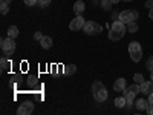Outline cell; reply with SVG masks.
<instances>
[{"mask_svg":"<svg viewBox=\"0 0 153 115\" xmlns=\"http://www.w3.org/2000/svg\"><path fill=\"white\" fill-rule=\"evenodd\" d=\"M126 31H127L126 23H123L121 20L113 22L112 29L109 31V40H110V42H118L120 38H123V37H124Z\"/></svg>","mask_w":153,"mask_h":115,"instance_id":"cell-1","label":"cell"},{"mask_svg":"<svg viewBox=\"0 0 153 115\" xmlns=\"http://www.w3.org/2000/svg\"><path fill=\"white\" fill-rule=\"evenodd\" d=\"M129 54H130L132 61H135V63L141 61V58H143V48H141V45H139L138 42H132L129 45Z\"/></svg>","mask_w":153,"mask_h":115,"instance_id":"cell-2","label":"cell"},{"mask_svg":"<svg viewBox=\"0 0 153 115\" xmlns=\"http://www.w3.org/2000/svg\"><path fill=\"white\" fill-rule=\"evenodd\" d=\"M139 17V14H138V11H135V9H124V11H121L120 12V20L123 22V23H130V22H136V19Z\"/></svg>","mask_w":153,"mask_h":115,"instance_id":"cell-3","label":"cell"},{"mask_svg":"<svg viewBox=\"0 0 153 115\" xmlns=\"http://www.w3.org/2000/svg\"><path fill=\"white\" fill-rule=\"evenodd\" d=\"M83 31L84 34L87 35H94V34H101L103 32V26H101L100 23H95V22H86L84 26H83Z\"/></svg>","mask_w":153,"mask_h":115,"instance_id":"cell-4","label":"cell"},{"mask_svg":"<svg viewBox=\"0 0 153 115\" xmlns=\"http://www.w3.org/2000/svg\"><path fill=\"white\" fill-rule=\"evenodd\" d=\"M0 46H2V51H3V54L6 55H12L14 54V51H16V42H14V38H3L2 43H0Z\"/></svg>","mask_w":153,"mask_h":115,"instance_id":"cell-5","label":"cell"},{"mask_svg":"<svg viewBox=\"0 0 153 115\" xmlns=\"http://www.w3.org/2000/svg\"><path fill=\"white\" fill-rule=\"evenodd\" d=\"M34 111V103L31 101H25L20 105V108L17 109V115H31Z\"/></svg>","mask_w":153,"mask_h":115,"instance_id":"cell-6","label":"cell"},{"mask_svg":"<svg viewBox=\"0 0 153 115\" xmlns=\"http://www.w3.org/2000/svg\"><path fill=\"white\" fill-rule=\"evenodd\" d=\"M84 19L81 17V16H76L74 20H71V23H69V29L71 31H80V29H83V26H84Z\"/></svg>","mask_w":153,"mask_h":115,"instance_id":"cell-7","label":"cell"},{"mask_svg":"<svg viewBox=\"0 0 153 115\" xmlns=\"http://www.w3.org/2000/svg\"><path fill=\"white\" fill-rule=\"evenodd\" d=\"M123 94H124V97H126V101H127L126 108H127V109H130L132 103H135V97H136V94H135V92H132L129 87H126L124 91H123Z\"/></svg>","mask_w":153,"mask_h":115,"instance_id":"cell-8","label":"cell"},{"mask_svg":"<svg viewBox=\"0 0 153 115\" xmlns=\"http://www.w3.org/2000/svg\"><path fill=\"white\" fill-rule=\"evenodd\" d=\"M107 97H109V94H107V91H106V87H103V89H100V91L94 92V98H95V101H98V103H103V101H106Z\"/></svg>","mask_w":153,"mask_h":115,"instance_id":"cell-9","label":"cell"},{"mask_svg":"<svg viewBox=\"0 0 153 115\" xmlns=\"http://www.w3.org/2000/svg\"><path fill=\"white\" fill-rule=\"evenodd\" d=\"M141 92L144 94V95H150L152 92H153V81L150 80V81H143L141 84Z\"/></svg>","mask_w":153,"mask_h":115,"instance_id":"cell-10","label":"cell"},{"mask_svg":"<svg viewBox=\"0 0 153 115\" xmlns=\"http://www.w3.org/2000/svg\"><path fill=\"white\" fill-rule=\"evenodd\" d=\"M126 87H127L126 78H118L117 81L113 83V91H117V92H123Z\"/></svg>","mask_w":153,"mask_h":115,"instance_id":"cell-11","label":"cell"},{"mask_svg":"<svg viewBox=\"0 0 153 115\" xmlns=\"http://www.w3.org/2000/svg\"><path fill=\"white\" fill-rule=\"evenodd\" d=\"M84 9H86V5L83 3V0H76L75 2V5H74V12L76 16H81L83 12H84Z\"/></svg>","mask_w":153,"mask_h":115,"instance_id":"cell-12","label":"cell"},{"mask_svg":"<svg viewBox=\"0 0 153 115\" xmlns=\"http://www.w3.org/2000/svg\"><path fill=\"white\" fill-rule=\"evenodd\" d=\"M149 106H150V103H149V100H144V98H139V100L136 101V108H138L139 111H147V109H149Z\"/></svg>","mask_w":153,"mask_h":115,"instance_id":"cell-13","label":"cell"},{"mask_svg":"<svg viewBox=\"0 0 153 115\" xmlns=\"http://www.w3.org/2000/svg\"><path fill=\"white\" fill-rule=\"evenodd\" d=\"M40 45H42L43 49H49L51 46H52V38L48 37V35H43V38L40 40Z\"/></svg>","mask_w":153,"mask_h":115,"instance_id":"cell-14","label":"cell"},{"mask_svg":"<svg viewBox=\"0 0 153 115\" xmlns=\"http://www.w3.org/2000/svg\"><path fill=\"white\" fill-rule=\"evenodd\" d=\"M9 5H11V0H2V2H0V12L6 14L8 9H9Z\"/></svg>","mask_w":153,"mask_h":115,"instance_id":"cell-15","label":"cell"},{"mask_svg":"<svg viewBox=\"0 0 153 115\" xmlns=\"http://www.w3.org/2000/svg\"><path fill=\"white\" fill-rule=\"evenodd\" d=\"M126 105H127V101H126V97L123 95V97H118L117 100H115V106L117 108H126Z\"/></svg>","mask_w":153,"mask_h":115,"instance_id":"cell-16","label":"cell"},{"mask_svg":"<svg viewBox=\"0 0 153 115\" xmlns=\"http://www.w3.org/2000/svg\"><path fill=\"white\" fill-rule=\"evenodd\" d=\"M63 72H65L66 75H72V74L76 72V66H75V65H68V66H65Z\"/></svg>","mask_w":153,"mask_h":115,"instance_id":"cell-17","label":"cell"},{"mask_svg":"<svg viewBox=\"0 0 153 115\" xmlns=\"http://www.w3.org/2000/svg\"><path fill=\"white\" fill-rule=\"evenodd\" d=\"M0 65H2V71L5 72V71H8V69H9L11 63H9V60H8L6 57H2V58H0Z\"/></svg>","mask_w":153,"mask_h":115,"instance_id":"cell-18","label":"cell"},{"mask_svg":"<svg viewBox=\"0 0 153 115\" xmlns=\"http://www.w3.org/2000/svg\"><path fill=\"white\" fill-rule=\"evenodd\" d=\"M17 35H19V28H17V26H9V29H8V37L16 38Z\"/></svg>","mask_w":153,"mask_h":115,"instance_id":"cell-19","label":"cell"},{"mask_svg":"<svg viewBox=\"0 0 153 115\" xmlns=\"http://www.w3.org/2000/svg\"><path fill=\"white\" fill-rule=\"evenodd\" d=\"M127 31H129V32H136V31H138V25H136L135 22L127 23Z\"/></svg>","mask_w":153,"mask_h":115,"instance_id":"cell-20","label":"cell"},{"mask_svg":"<svg viewBox=\"0 0 153 115\" xmlns=\"http://www.w3.org/2000/svg\"><path fill=\"white\" fill-rule=\"evenodd\" d=\"M103 87H104V84L101 83V81H95V83L92 84V91L97 92V91H100V89H103Z\"/></svg>","mask_w":153,"mask_h":115,"instance_id":"cell-21","label":"cell"},{"mask_svg":"<svg viewBox=\"0 0 153 115\" xmlns=\"http://www.w3.org/2000/svg\"><path fill=\"white\" fill-rule=\"evenodd\" d=\"M133 80H135V83L141 84V83L144 81V77H143L141 74H135V75H133Z\"/></svg>","mask_w":153,"mask_h":115,"instance_id":"cell-22","label":"cell"},{"mask_svg":"<svg viewBox=\"0 0 153 115\" xmlns=\"http://www.w3.org/2000/svg\"><path fill=\"white\" fill-rule=\"evenodd\" d=\"M146 66H147V69H149V71H153V55H150V57L147 58Z\"/></svg>","mask_w":153,"mask_h":115,"instance_id":"cell-23","label":"cell"},{"mask_svg":"<svg viewBox=\"0 0 153 115\" xmlns=\"http://www.w3.org/2000/svg\"><path fill=\"white\" fill-rule=\"evenodd\" d=\"M110 5H112L110 0H103V2H101V8L103 9H110Z\"/></svg>","mask_w":153,"mask_h":115,"instance_id":"cell-24","label":"cell"},{"mask_svg":"<svg viewBox=\"0 0 153 115\" xmlns=\"http://www.w3.org/2000/svg\"><path fill=\"white\" fill-rule=\"evenodd\" d=\"M28 84L32 87V86H37V77H29L28 78Z\"/></svg>","mask_w":153,"mask_h":115,"instance_id":"cell-25","label":"cell"},{"mask_svg":"<svg viewBox=\"0 0 153 115\" xmlns=\"http://www.w3.org/2000/svg\"><path fill=\"white\" fill-rule=\"evenodd\" d=\"M49 3H51V0H38V5H40L42 8H46Z\"/></svg>","mask_w":153,"mask_h":115,"instance_id":"cell-26","label":"cell"},{"mask_svg":"<svg viewBox=\"0 0 153 115\" xmlns=\"http://www.w3.org/2000/svg\"><path fill=\"white\" fill-rule=\"evenodd\" d=\"M25 5H28V6H34L35 3H38V0H23Z\"/></svg>","mask_w":153,"mask_h":115,"instance_id":"cell-27","label":"cell"},{"mask_svg":"<svg viewBox=\"0 0 153 115\" xmlns=\"http://www.w3.org/2000/svg\"><path fill=\"white\" fill-rule=\"evenodd\" d=\"M34 38H35V40H42L43 34H42V32H35V34H34Z\"/></svg>","mask_w":153,"mask_h":115,"instance_id":"cell-28","label":"cell"},{"mask_svg":"<svg viewBox=\"0 0 153 115\" xmlns=\"http://www.w3.org/2000/svg\"><path fill=\"white\" fill-rule=\"evenodd\" d=\"M147 114H149V115H153V105H150V106H149V109H147Z\"/></svg>","mask_w":153,"mask_h":115,"instance_id":"cell-29","label":"cell"},{"mask_svg":"<svg viewBox=\"0 0 153 115\" xmlns=\"http://www.w3.org/2000/svg\"><path fill=\"white\" fill-rule=\"evenodd\" d=\"M146 6H147V8H153V0H149Z\"/></svg>","mask_w":153,"mask_h":115,"instance_id":"cell-30","label":"cell"},{"mask_svg":"<svg viewBox=\"0 0 153 115\" xmlns=\"http://www.w3.org/2000/svg\"><path fill=\"white\" fill-rule=\"evenodd\" d=\"M149 103H150V105H153V92L149 95Z\"/></svg>","mask_w":153,"mask_h":115,"instance_id":"cell-31","label":"cell"},{"mask_svg":"<svg viewBox=\"0 0 153 115\" xmlns=\"http://www.w3.org/2000/svg\"><path fill=\"white\" fill-rule=\"evenodd\" d=\"M149 17L153 20V8H150V12H149Z\"/></svg>","mask_w":153,"mask_h":115,"instance_id":"cell-32","label":"cell"},{"mask_svg":"<svg viewBox=\"0 0 153 115\" xmlns=\"http://www.w3.org/2000/svg\"><path fill=\"white\" fill-rule=\"evenodd\" d=\"M150 78H152V81H153V71H150Z\"/></svg>","mask_w":153,"mask_h":115,"instance_id":"cell-33","label":"cell"},{"mask_svg":"<svg viewBox=\"0 0 153 115\" xmlns=\"http://www.w3.org/2000/svg\"><path fill=\"white\" fill-rule=\"evenodd\" d=\"M110 2H112V3H118V2H120V0H110Z\"/></svg>","mask_w":153,"mask_h":115,"instance_id":"cell-34","label":"cell"},{"mask_svg":"<svg viewBox=\"0 0 153 115\" xmlns=\"http://www.w3.org/2000/svg\"><path fill=\"white\" fill-rule=\"evenodd\" d=\"M123 2H132V0H123Z\"/></svg>","mask_w":153,"mask_h":115,"instance_id":"cell-35","label":"cell"}]
</instances>
